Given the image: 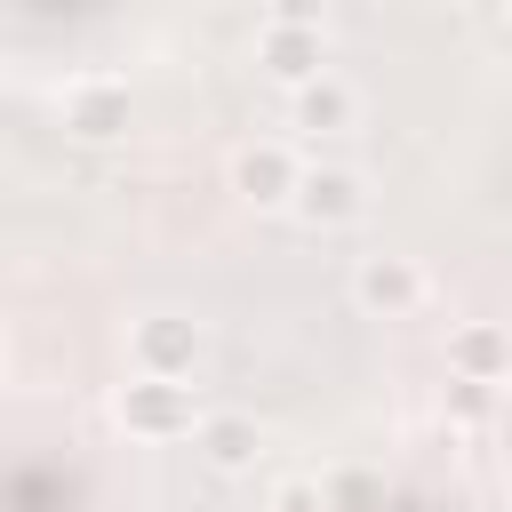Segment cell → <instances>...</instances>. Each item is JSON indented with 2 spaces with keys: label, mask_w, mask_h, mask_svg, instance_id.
Masks as SVG:
<instances>
[{
  "label": "cell",
  "mask_w": 512,
  "mask_h": 512,
  "mask_svg": "<svg viewBox=\"0 0 512 512\" xmlns=\"http://www.w3.org/2000/svg\"><path fill=\"white\" fill-rule=\"evenodd\" d=\"M440 408H448L456 432H488L496 408H504V384H456V376H448V400H440Z\"/></svg>",
  "instance_id": "8fae6325"
},
{
  "label": "cell",
  "mask_w": 512,
  "mask_h": 512,
  "mask_svg": "<svg viewBox=\"0 0 512 512\" xmlns=\"http://www.w3.org/2000/svg\"><path fill=\"white\" fill-rule=\"evenodd\" d=\"M192 448H200V464H208L216 480H240V472L264 464V424H256L248 408H200Z\"/></svg>",
  "instance_id": "9c48e42d"
},
{
  "label": "cell",
  "mask_w": 512,
  "mask_h": 512,
  "mask_svg": "<svg viewBox=\"0 0 512 512\" xmlns=\"http://www.w3.org/2000/svg\"><path fill=\"white\" fill-rule=\"evenodd\" d=\"M288 128H296L304 144H336V136H352V128H360V88H352L344 72H320V80L288 88Z\"/></svg>",
  "instance_id": "ba28073f"
},
{
  "label": "cell",
  "mask_w": 512,
  "mask_h": 512,
  "mask_svg": "<svg viewBox=\"0 0 512 512\" xmlns=\"http://www.w3.org/2000/svg\"><path fill=\"white\" fill-rule=\"evenodd\" d=\"M256 72L280 80V88H304L328 72V16L304 8V0H280L256 16Z\"/></svg>",
  "instance_id": "6da1fadb"
},
{
  "label": "cell",
  "mask_w": 512,
  "mask_h": 512,
  "mask_svg": "<svg viewBox=\"0 0 512 512\" xmlns=\"http://www.w3.org/2000/svg\"><path fill=\"white\" fill-rule=\"evenodd\" d=\"M296 168H304V152H296V144H280V136H248V144H232L224 184H232V200H240V208L272 216V208H288Z\"/></svg>",
  "instance_id": "8992f818"
},
{
  "label": "cell",
  "mask_w": 512,
  "mask_h": 512,
  "mask_svg": "<svg viewBox=\"0 0 512 512\" xmlns=\"http://www.w3.org/2000/svg\"><path fill=\"white\" fill-rule=\"evenodd\" d=\"M200 384H160V376H128L120 392H112V416H120V432L128 440H152V448H168V440H192V424H200Z\"/></svg>",
  "instance_id": "277c9868"
},
{
  "label": "cell",
  "mask_w": 512,
  "mask_h": 512,
  "mask_svg": "<svg viewBox=\"0 0 512 512\" xmlns=\"http://www.w3.org/2000/svg\"><path fill=\"white\" fill-rule=\"evenodd\" d=\"M368 208H376V176L360 160H304L296 168L288 216L304 232H352V224H368Z\"/></svg>",
  "instance_id": "7a4b0ae2"
},
{
  "label": "cell",
  "mask_w": 512,
  "mask_h": 512,
  "mask_svg": "<svg viewBox=\"0 0 512 512\" xmlns=\"http://www.w3.org/2000/svg\"><path fill=\"white\" fill-rule=\"evenodd\" d=\"M264 512H328V488H320V472H280V480L264 488Z\"/></svg>",
  "instance_id": "7c38bea8"
},
{
  "label": "cell",
  "mask_w": 512,
  "mask_h": 512,
  "mask_svg": "<svg viewBox=\"0 0 512 512\" xmlns=\"http://www.w3.org/2000/svg\"><path fill=\"white\" fill-rule=\"evenodd\" d=\"M128 368L136 376H160V384H200L208 368V328L192 312H144L128 328Z\"/></svg>",
  "instance_id": "3957f363"
},
{
  "label": "cell",
  "mask_w": 512,
  "mask_h": 512,
  "mask_svg": "<svg viewBox=\"0 0 512 512\" xmlns=\"http://www.w3.org/2000/svg\"><path fill=\"white\" fill-rule=\"evenodd\" d=\"M424 296H432V272L408 248H376L352 264V304L368 320H408V312H424Z\"/></svg>",
  "instance_id": "52a82bcc"
},
{
  "label": "cell",
  "mask_w": 512,
  "mask_h": 512,
  "mask_svg": "<svg viewBox=\"0 0 512 512\" xmlns=\"http://www.w3.org/2000/svg\"><path fill=\"white\" fill-rule=\"evenodd\" d=\"M0 368H8V328H0Z\"/></svg>",
  "instance_id": "4fadbf2b"
},
{
  "label": "cell",
  "mask_w": 512,
  "mask_h": 512,
  "mask_svg": "<svg viewBox=\"0 0 512 512\" xmlns=\"http://www.w3.org/2000/svg\"><path fill=\"white\" fill-rule=\"evenodd\" d=\"M56 120H64V136H80V144H120L128 120H136V96H128L120 72H72L64 96H56Z\"/></svg>",
  "instance_id": "5b68a950"
},
{
  "label": "cell",
  "mask_w": 512,
  "mask_h": 512,
  "mask_svg": "<svg viewBox=\"0 0 512 512\" xmlns=\"http://www.w3.org/2000/svg\"><path fill=\"white\" fill-rule=\"evenodd\" d=\"M504 368H512V344H504L496 320H456L448 328V376L456 384H504Z\"/></svg>",
  "instance_id": "30bf717a"
}]
</instances>
